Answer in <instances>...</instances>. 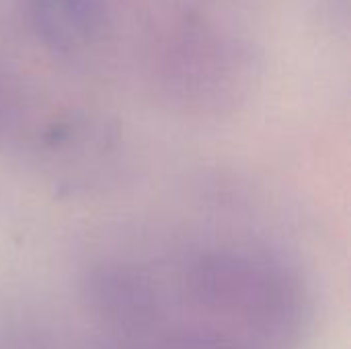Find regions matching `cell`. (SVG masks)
Returning <instances> with one entry per match:
<instances>
[{
  "instance_id": "1",
  "label": "cell",
  "mask_w": 351,
  "mask_h": 349,
  "mask_svg": "<svg viewBox=\"0 0 351 349\" xmlns=\"http://www.w3.org/2000/svg\"><path fill=\"white\" fill-rule=\"evenodd\" d=\"M181 284L206 327L255 348H294L308 329V288L278 257L237 247L204 251L185 265Z\"/></svg>"
},
{
  "instance_id": "4",
  "label": "cell",
  "mask_w": 351,
  "mask_h": 349,
  "mask_svg": "<svg viewBox=\"0 0 351 349\" xmlns=\"http://www.w3.org/2000/svg\"><path fill=\"white\" fill-rule=\"evenodd\" d=\"M140 349H259L228 333L202 327L158 329L140 339Z\"/></svg>"
},
{
  "instance_id": "3",
  "label": "cell",
  "mask_w": 351,
  "mask_h": 349,
  "mask_svg": "<svg viewBox=\"0 0 351 349\" xmlns=\"http://www.w3.org/2000/svg\"><path fill=\"white\" fill-rule=\"evenodd\" d=\"M82 296L88 311L107 327L138 339L162 329V300L148 274L123 263L88 272Z\"/></svg>"
},
{
  "instance_id": "2",
  "label": "cell",
  "mask_w": 351,
  "mask_h": 349,
  "mask_svg": "<svg viewBox=\"0 0 351 349\" xmlns=\"http://www.w3.org/2000/svg\"><path fill=\"white\" fill-rule=\"evenodd\" d=\"M123 160V140L113 123L70 111L51 121L29 163L60 193L82 195L113 183Z\"/></svg>"
}]
</instances>
